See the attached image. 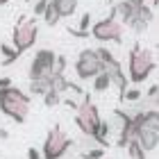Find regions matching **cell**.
<instances>
[{
    "instance_id": "cell-1",
    "label": "cell",
    "mask_w": 159,
    "mask_h": 159,
    "mask_svg": "<svg viewBox=\"0 0 159 159\" xmlns=\"http://www.w3.org/2000/svg\"><path fill=\"white\" fill-rule=\"evenodd\" d=\"M132 129H134V139L139 141V146L150 152L157 148L159 143V111L157 107L148 111H139L132 116Z\"/></svg>"
},
{
    "instance_id": "cell-2",
    "label": "cell",
    "mask_w": 159,
    "mask_h": 159,
    "mask_svg": "<svg viewBox=\"0 0 159 159\" xmlns=\"http://www.w3.org/2000/svg\"><path fill=\"white\" fill-rule=\"evenodd\" d=\"M30 96L20 91L18 86H5L0 89V111L9 116L14 123H25L30 114Z\"/></svg>"
},
{
    "instance_id": "cell-3",
    "label": "cell",
    "mask_w": 159,
    "mask_h": 159,
    "mask_svg": "<svg viewBox=\"0 0 159 159\" xmlns=\"http://www.w3.org/2000/svg\"><path fill=\"white\" fill-rule=\"evenodd\" d=\"M155 55L152 50L139 46V43H134L132 48H129V55H127V80L132 84H141L146 82L150 77V73L155 70Z\"/></svg>"
},
{
    "instance_id": "cell-4",
    "label": "cell",
    "mask_w": 159,
    "mask_h": 159,
    "mask_svg": "<svg viewBox=\"0 0 159 159\" xmlns=\"http://www.w3.org/2000/svg\"><path fill=\"white\" fill-rule=\"evenodd\" d=\"M37 37H39V20L37 18H18L16 27L11 32V48L16 50L18 55H23L25 50H30L34 43H37Z\"/></svg>"
},
{
    "instance_id": "cell-5",
    "label": "cell",
    "mask_w": 159,
    "mask_h": 159,
    "mask_svg": "<svg viewBox=\"0 0 159 159\" xmlns=\"http://www.w3.org/2000/svg\"><path fill=\"white\" fill-rule=\"evenodd\" d=\"M100 120L102 118H100V114H98V107L93 105V100H91V93H84V100L75 107V125L80 127V132L84 136H91L93 139Z\"/></svg>"
},
{
    "instance_id": "cell-6",
    "label": "cell",
    "mask_w": 159,
    "mask_h": 159,
    "mask_svg": "<svg viewBox=\"0 0 159 159\" xmlns=\"http://www.w3.org/2000/svg\"><path fill=\"white\" fill-rule=\"evenodd\" d=\"M89 37L102 43H123V23L116 18V14H109L107 18L98 20L89 27Z\"/></svg>"
},
{
    "instance_id": "cell-7",
    "label": "cell",
    "mask_w": 159,
    "mask_h": 159,
    "mask_svg": "<svg viewBox=\"0 0 159 159\" xmlns=\"http://www.w3.org/2000/svg\"><path fill=\"white\" fill-rule=\"evenodd\" d=\"M73 148V139L64 132L59 125H55L46 136V143H43V159H61L68 150Z\"/></svg>"
},
{
    "instance_id": "cell-8",
    "label": "cell",
    "mask_w": 159,
    "mask_h": 159,
    "mask_svg": "<svg viewBox=\"0 0 159 159\" xmlns=\"http://www.w3.org/2000/svg\"><path fill=\"white\" fill-rule=\"evenodd\" d=\"M102 70V61L96 52V48H84L75 59V75L80 80H91Z\"/></svg>"
},
{
    "instance_id": "cell-9",
    "label": "cell",
    "mask_w": 159,
    "mask_h": 159,
    "mask_svg": "<svg viewBox=\"0 0 159 159\" xmlns=\"http://www.w3.org/2000/svg\"><path fill=\"white\" fill-rule=\"evenodd\" d=\"M55 59H57V55H55L50 48L37 50V55H34L32 61H30V68H27V77H30V80H39V77L52 75Z\"/></svg>"
},
{
    "instance_id": "cell-10",
    "label": "cell",
    "mask_w": 159,
    "mask_h": 159,
    "mask_svg": "<svg viewBox=\"0 0 159 159\" xmlns=\"http://www.w3.org/2000/svg\"><path fill=\"white\" fill-rule=\"evenodd\" d=\"M52 89V75L48 77H39V80H30V93L32 96H43L46 91Z\"/></svg>"
},
{
    "instance_id": "cell-11",
    "label": "cell",
    "mask_w": 159,
    "mask_h": 159,
    "mask_svg": "<svg viewBox=\"0 0 159 159\" xmlns=\"http://www.w3.org/2000/svg\"><path fill=\"white\" fill-rule=\"evenodd\" d=\"M109 134H111V123L109 120H100L96 134H93V141H98L100 148H105V146H109Z\"/></svg>"
},
{
    "instance_id": "cell-12",
    "label": "cell",
    "mask_w": 159,
    "mask_h": 159,
    "mask_svg": "<svg viewBox=\"0 0 159 159\" xmlns=\"http://www.w3.org/2000/svg\"><path fill=\"white\" fill-rule=\"evenodd\" d=\"M52 5L57 7L61 18H68L77 11V0H52Z\"/></svg>"
},
{
    "instance_id": "cell-13",
    "label": "cell",
    "mask_w": 159,
    "mask_h": 159,
    "mask_svg": "<svg viewBox=\"0 0 159 159\" xmlns=\"http://www.w3.org/2000/svg\"><path fill=\"white\" fill-rule=\"evenodd\" d=\"M93 80V91L96 93H102V91H107L111 86V80H109V75H107V70H100V73L96 75V77H91Z\"/></svg>"
},
{
    "instance_id": "cell-14",
    "label": "cell",
    "mask_w": 159,
    "mask_h": 159,
    "mask_svg": "<svg viewBox=\"0 0 159 159\" xmlns=\"http://www.w3.org/2000/svg\"><path fill=\"white\" fill-rule=\"evenodd\" d=\"M43 20H46V25H50V27H55V25L61 20L57 7L52 5V0H48V7H46V11H43Z\"/></svg>"
},
{
    "instance_id": "cell-15",
    "label": "cell",
    "mask_w": 159,
    "mask_h": 159,
    "mask_svg": "<svg viewBox=\"0 0 159 159\" xmlns=\"http://www.w3.org/2000/svg\"><path fill=\"white\" fill-rule=\"evenodd\" d=\"M125 150H127V157H132V159H148V157H146L148 152L139 146V141H136V139L129 141L127 146H125Z\"/></svg>"
},
{
    "instance_id": "cell-16",
    "label": "cell",
    "mask_w": 159,
    "mask_h": 159,
    "mask_svg": "<svg viewBox=\"0 0 159 159\" xmlns=\"http://www.w3.org/2000/svg\"><path fill=\"white\" fill-rule=\"evenodd\" d=\"M0 52H2L5 55V59H2V66H9V64H14V61H16L18 59V52H16V50H14L11 46H7V43H0Z\"/></svg>"
},
{
    "instance_id": "cell-17",
    "label": "cell",
    "mask_w": 159,
    "mask_h": 159,
    "mask_svg": "<svg viewBox=\"0 0 159 159\" xmlns=\"http://www.w3.org/2000/svg\"><path fill=\"white\" fill-rule=\"evenodd\" d=\"M43 100H46V107H55V105L61 102V93L55 91V89H50V91L43 93Z\"/></svg>"
},
{
    "instance_id": "cell-18",
    "label": "cell",
    "mask_w": 159,
    "mask_h": 159,
    "mask_svg": "<svg viewBox=\"0 0 159 159\" xmlns=\"http://www.w3.org/2000/svg\"><path fill=\"white\" fill-rule=\"evenodd\" d=\"M141 89H136V86H132V89H125V93H123V100H127V102H136V100H141Z\"/></svg>"
},
{
    "instance_id": "cell-19",
    "label": "cell",
    "mask_w": 159,
    "mask_h": 159,
    "mask_svg": "<svg viewBox=\"0 0 159 159\" xmlns=\"http://www.w3.org/2000/svg\"><path fill=\"white\" fill-rule=\"evenodd\" d=\"M102 157H105V148H93L82 152V159H102Z\"/></svg>"
},
{
    "instance_id": "cell-20",
    "label": "cell",
    "mask_w": 159,
    "mask_h": 159,
    "mask_svg": "<svg viewBox=\"0 0 159 159\" xmlns=\"http://www.w3.org/2000/svg\"><path fill=\"white\" fill-rule=\"evenodd\" d=\"M46 7H48V0H37V2H34V18L43 16V11H46Z\"/></svg>"
},
{
    "instance_id": "cell-21",
    "label": "cell",
    "mask_w": 159,
    "mask_h": 159,
    "mask_svg": "<svg viewBox=\"0 0 159 159\" xmlns=\"http://www.w3.org/2000/svg\"><path fill=\"white\" fill-rule=\"evenodd\" d=\"M89 27H91V14L86 11L84 16H82V20H80V27H77V30H82V32H89Z\"/></svg>"
},
{
    "instance_id": "cell-22",
    "label": "cell",
    "mask_w": 159,
    "mask_h": 159,
    "mask_svg": "<svg viewBox=\"0 0 159 159\" xmlns=\"http://www.w3.org/2000/svg\"><path fill=\"white\" fill-rule=\"evenodd\" d=\"M148 100H150V102H157V84H152L148 89Z\"/></svg>"
},
{
    "instance_id": "cell-23",
    "label": "cell",
    "mask_w": 159,
    "mask_h": 159,
    "mask_svg": "<svg viewBox=\"0 0 159 159\" xmlns=\"http://www.w3.org/2000/svg\"><path fill=\"white\" fill-rule=\"evenodd\" d=\"M27 159H43L37 148H27Z\"/></svg>"
},
{
    "instance_id": "cell-24",
    "label": "cell",
    "mask_w": 159,
    "mask_h": 159,
    "mask_svg": "<svg viewBox=\"0 0 159 159\" xmlns=\"http://www.w3.org/2000/svg\"><path fill=\"white\" fill-rule=\"evenodd\" d=\"M5 86H11V80H9V77H2V80H0V89H5Z\"/></svg>"
},
{
    "instance_id": "cell-25",
    "label": "cell",
    "mask_w": 159,
    "mask_h": 159,
    "mask_svg": "<svg viewBox=\"0 0 159 159\" xmlns=\"http://www.w3.org/2000/svg\"><path fill=\"white\" fill-rule=\"evenodd\" d=\"M129 5H134V7H141V5H146V0H127Z\"/></svg>"
},
{
    "instance_id": "cell-26",
    "label": "cell",
    "mask_w": 159,
    "mask_h": 159,
    "mask_svg": "<svg viewBox=\"0 0 159 159\" xmlns=\"http://www.w3.org/2000/svg\"><path fill=\"white\" fill-rule=\"evenodd\" d=\"M7 136H9V132H7V129H2V127H0V143H2V141L7 139Z\"/></svg>"
},
{
    "instance_id": "cell-27",
    "label": "cell",
    "mask_w": 159,
    "mask_h": 159,
    "mask_svg": "<svg viewBox=\"0 0 159 159\" xmlns=\"http://www.w3.org/2000/svg\"><path fill=\"white\" fill-rule=\"evenodd\" d=\"M148 2H150V7H152V9H155V7H157V2H159V0H148Z\"/></svg>"
},
{
    "instance_id": "cell-28",
    "label": "cell",
    "mask_w": 159,
    "mask_h": 159,
    "mask_svg": "<svg viewBox=\"0 0 159 159\" xmlns=\"http://www.w3.org/2000/svg\"><path fill=\"white\" fill-rule=\"evenodd\" d=\"M7 2H9V0H0V7H2V5H7Z\"/></svg>"
}]
</instances>
